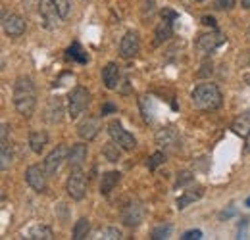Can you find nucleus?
<instances>
[{
  "instance_id": "1",
  "label": "nucleus",
  "mask_w": 250,
  "mask_h": 240,
  "mask_svg": "<svg viewBox=\"0 0 250 240\" xmlns=\"http://www.w3.org/2000/svg\"><path fill=\"white\" fill-rule=\"evenodd\" d=\"M14 108L20 116L23 118H31L35 108H37V89L31 77L27 75H20L14 83Z\"/></svg>"
},
{
  "instance_id": "2",
  "label": "nucleus",
  "mask_w": 250,
  "mask_h": 240,
  "mask_svg": "<svg viewBox=\"0 0 250 240\" xmlns=\"http://www.w3.org/2000/svg\"><path fill=\"white\" fill-rule=\"evenodd\" d=\"M190 102L200 112H214V110L221 108L223 94L218 85H214V83H200L190 92Z\"/></svg>"
},
{
  "instance_id": "3",
  "label": "nucleus",
  "mask_w": 250,
  "mask_h": 240,
  "mask_svg": "<svg viewBox=\"0 0 250 240\" xmlns=\"http://www.w3.org/2000/svg\"><path fill=\"white\" fill-rule=\"evenodd\" d=\"M89 104H91V92L81 85L75 87L67 96V116L71 120H77L89 108Z\"/></svg>"
},
{
  "instance_id": "4",
  "label": "nucleus",
  "mask_w": 250,
  "mask_h": 240,
  "mask_svg": "<svg viewBox=\"0 0 250 240\" xmlns=\"http://www.w3.org/2000/svg\"><path fill=\"white\" fill-rule=\"evenodd\" d=\"M65 192L71 200H83L87 194V177L81 169H71V175L65 182Z\"/></svg>"
},
{
  "instance_id": "5",
  "label": "nucleus",
  "mask_w": 250,
  "mask_h": 240,
  "mask_svg": "<svg viewBox=\"0 0 250 240\" xmlns=\"http://www.w3.org/2000/svg\"><path fill=\"white\" fill-rule=\"evenodd\" d=\"M145 215H146V208L141 200H131L124 210H122V223L125 227H139L143 221H145Z\"/></svg>"
},
{
  "instance_id": "6",
  "label": "nucleus",
  "mask_w": 250,
  "mask_h": 240,
  "mask_svg": "<svg viewBox=\"0 0 250 240\" xmlns=\"http://www.w3.org/2000/svg\"><path fill=\"white\" fill-rule=\"evenodd\" d=\"M39 14H41L42 25L48 31L56 29L63 20L58 8H56V4H54V0H39Z\"/></svg>"
},
{
  "instance_id": "7",
  "label": "nucleus",
  "mask_w": 250,
  "mask_h": 240,
  "mask_svg": "<svg viewBox=\"0 0 250 240\" xmlns=\"http://www.w3.org/2000/svg\"><path fill=\"white\" fill-rule=\"evenodd\" d=\"M108 133H110L112 140L118 142L125 152H133L137 148V139H135L127 129L122 127L120 121H112V123L108 125Z\"/></svg>"
},
{
  "instance_id": "8",
  "label": "nucleus",
  "mask_w": 250,
  "mask_h": 240,
  "mask_svg": "<svg viewBox=\"0 0 250 240\" xmlns=\"http://www.w3.org/2000/svg\"><path fill=\"white\" fill-rule=\"evenodd\" d=\"M25 180L31 186L35 192H44L46 190V180H48V173L44 169V163H33L25 169Z\"/></svg>"
},
{
  "instance_id": "9",
  "label": "nucleus",
  "mask_w": 250,
  "mask_h": 240,
  "mask_svg": "<svg viewBox=\"0 0 250 240\" xmlns=\"http://www.w3.org/2000/svg\"><path fill=\"white\" fill-rule=\"evenodd\" d=\"M67 154H69V148H67L65 144H58L54 150L46 156V160H44V169H46L48 177H52V175H56V173L60 171L62 163L67 161Z\"/></svg>"
},
{
  "instance_id": "10",
  "label": "nucleus",
  "mask_w": 250,
  "mask_h": 240,
  "mask_svg": "<svg viewBox=\"0 0 250 240\" xmlns=\"http://www.w3.org/2000/svg\"><path fill=\"white\" fill-rule=\"evenodd\" d=\"M141 50V39H139V33L137 31H127L120 42V56L124 60H131L139 54Z\"/></svg>"
},
{
  "instance_id": "11",
  "label": "nucleus",
  "mask_w": 250,
  "mask_h": 240,
  "mask_svg": "<svg viewBox=\"0 0 250 240\" xmlns=\"http://www.w3.org/2000/svg\"><path fill=\"white\" fill-rule=\"evenodd\" d=\"M2 27L8 37H21L25 33V20L18 14H6L2 12Z\"/></svg>"
},
{
  "instance_id": "12",
  "label": "nucleus",
  "mask_w": 250,
  "mask_h": 240,
  "mask_svg": "<svg viewBox=\"0 0 250 240\" xmlns=\"http://www.w3.org/2000/svg\"><path fill=\"white\" fill-rule=\"evenodd\" d=\"M154 140H156L158 146H162L164 150H173V148H177L181 144V137L173 127L160 129L156 133V137H154Z\"/></svg>"
},
{
  "instance_id": "13",
  "label": "nucleus",
  "mask_w": 250,
  "mask_h": 240,
  "mask_svg": "<svg viewBox=\"0 0 250 240\" xmlns=\"http://www.w3.org/2000/svg\"><path fill=\"white\" fill-rule=\"evenodd\" d=\"M8 133H10V125L2 123V127H0V169L2 171H8L10 163H12V148H10Z\"/></svg>"
},
{
  "instance_id": "14",
  "label": "nucleus",
  "mask_w": 250,
  "mask_h": 240,
  "mask_svg": "<svg viewBox=\"0 0 250 240\" xmlns=\"http://www.w3.org/2000/svg\"><path fill=\"white\" fill-rule=\"evenodd\" d=\"M227 39L219 33V31H214V33H204V35H200L198 37V40H196V46H198V50H202V52H214L218 46H221L223 42H225Z\"/></svg>"
},
{
  "instance_id": "15",
  "label": "nucleus",
  "mask_w": 250,
  "mask_h": 240,
  "mask_svg": "<svg viewBox=\"0 0 250 240\" xmlns=\"http://www.w3.org/2000/svg\"><path fill=\"white\" fill-rule=\"evenodd\" d=\"M100 129H102V123H100V118H93V116H89L87 120H83L79 123V127H77V135H79V139H83V140H93L94 137L100 133Z\"/></svg>"
},
{
  "instance_id": "16",
  "label": "nucleus",
  "mask_w": 250,
  "mask_h": 240,
  "mask_svg": "<svg viewBox=\"0 0 250 240\" xmlns=\"http://www.w3.org/2000/svg\"><path fill=\"white\" fill-rule=\"evenodd\" d=\"M120 79H122V73H120L118 63H114V61L106 63L104 69H102V83H104V87L108 90H116L120 87Z\"/></svg>"
},
{
  "instance_id": "17",
  "label": "nucleus",
  "mask_w": 250,
  "mask_h": 240,
  "mask_svg": "<svg viewBox=\"0 0 250 240\" xmlns=\"http://www.w3.org/2000/svg\"><path fill=\"white\" fill-rule=\"evenodd\" d=\"M87 156H89V148L87 144H73L69 148V154H67V163L71 169H81L83 163L87 161Z\"/></svg>"
},
{
  "instance_id": "18",
  "label": "nucleus",
  "mask_w": 250,
  "mask_h": 240,
  "mask_svg": "<svg viewBox=\"0 0 250 240\" xmlns=\"http://www.w3.org/2000/svg\"><path fill=\"white\" fill-rule=\"evenodd\" d=\"M44 118L48 123H60L63 120V102L60 98H50L48 104H46V110H44Z\"/></svg>"
},
{
  "instance_id": "19",
  "label": "nucleus",
  "mask_w": 250,
  "mask_h": 240,
  "mask_svg": "<svg viewBox=\"0 0 250 240\" xmlns=\"http://www.w3.org/2000/svg\"><path fill=\"white\" fill-rule=\"evenodd\" d=\"M202 196H204V188H202V186L188 188V190H185V192L175 200V206H177V210H185L187 206H190V204L196 202V200H200Z\"/></svg>"
},
{
  "instance_id": "20",
  "label": "nucleus",
  "mask_w": 250,
  "mask_h": 240,
  "mask_svg": "<svg viewBox=\"0 0 250 240\" xmlns=\"http://www.w3.org/2000/svg\"><path fill=\"white\" fill-rule=\"evenodd\" d=\"M120 180H122V173L120 171H106L102 175V179H100V194L102 196H108L118 186Z\"/></svg>"
},
{
  "instance_id": "21",
  "label": "nucleus",
  "mask_w": 250,
  "mask_h": 240,
  "mask_svg": "<svg viewBox=\"0 0 250 240\" xmlns=\"http://www.w3.org/2000/svg\"><path fill=\"white\" fill-rule=\"evenodd\" d=\"M173 35V21H169V20H162L160 23L156 25V29H154V44H162V42H166L169 37Z\"/></svg>"
},
{
  "instance_id": "22",
  "label": "nucleus",
  "mask_w": 250,
  "mask_h": 240,
  "mask_svg": "<svg viewBox=\"0 0 250 240\" xmlns=\"http://www.w3.org/2000/svg\"><path fill=\"white\" fill-rule=\"evenodd\" d=\"M25 239H29V240H52L54 239V233H52V229H50L48 225H35V227H31V229L27 231Z\"/></svg>"
},
{
  "instance_id": "23",
  "label": "nucleus",
  "mask_w": 250,
  "mask_h": 240,
  "mask_svg": "<svg viewBox=\"0 0 250 240\" xmlns=\"http://www.w3.org/2000/svg\"><path fill=\"white\" fill-rule=\"evenodd\" d=\"M231 129H233V133L239 135V137H247V135H250V110L249 112H245V114H241L237 120L233 121Z\"/></svg>"
},
{
  "instance_id": "24",
  "label": "nucleus",
  "mask_w": 250,
  "mask_h": 240,
  "mask_svg": "<svg viewBox=\"0 0 250 240\" xmlns=\"http://www.w3.org/2000/svg\"><path fill=\"white\" fill-rule=\"evenodd\" d=\"M46 144H48V135L44 131H33L29 135V146L35 154H41L46 148Z\"/></svg>"
},
{
  "instance_id": "25",
  "label": "nucleus",
  "mask_w": 250,
  "mask_h": 240,
  "mask_svg": "<svg viewBox=\"0 0 250 240\" xmlns=\"http://www.w3.org/2000/svg\"><path fill=\"white\" fill-rule=\"evenodd\" d=\"M122 146L118 144V142H108V144H104V148H102V156L108 160V161H112V163H118L120 160H122Z\"/></svg>"
},
{
  "instance_id": "26",
  "label": "nucleus",
  "mask_w": 250,
  "mask_h": 240,
  "mask_svg": "<svg viewBox=\"0 0 250 240\" xmlns=\"http://www.w3.org/2000/svg\"><path fill=\"white\" fill-rule=\"evenodd\" d=\"M65 56H67L69 60L77 61V63H87V61H89L87 52L81 48V44H79V42H73V44L65 50Z\"/></svg>"
},
{
  "instance_id": "27",
  "label": "nucleus",
  "mask_w": 250,
  "mask_h": 240,
  "mask_svg": "<svg viewBox=\"0 0 250 240\" xmlns=\"http://www.w3.org/2000/svg\"><path fill=\"white\" fill-rule=\"evenodd\" d=\"M89 231H91V223H89V219L87 217H81V219H77V223H75V227H73V240H83L89 237Z\"/></svg>"
},
{
  "instance_id": "28",
  "label": "nucleus",
  "mask_w": 250,
  "mask_h": 240,
  "mask_svg": "<svg viewBox=\"0 0 250 240\" xmlns=\"http://www.w3.org/2000/svg\"><path fill=\"white\" fill-rule=\"evenodd\" d=\"M98 239L102 240H122L124 239V233L118 229V227H106L98 233Z\"/></svg>"
},
{
  "instance_id": "29",
  "label": "nucleus",
  "mask_w": 250,
  "mask_h": 240,
  "mask_svg": "<svg viewBox=\"0 0 250 240\" xmlns=\"http://www.w3.org/2000/svg\"><path fill=\"white\" fill-rule=\"evenodd\" d=\"M169 235H171V225H169V223H166V225H158V227L152 229L150 239L152 240H164V239H169Z\"/></svg>"
},
{
  "instance_id": "30",
  "label": "nucleus",
  "mask_w": 250,
  "mask_h": 240,
  "mask_svg": "<svg viewBox=\"0 0 250 240\" xmlns=\"http://www.w3.org/2000/svg\"><path fill=\"white\" fill-rule=\"evenodd\" d=\"M166 161V154L164 152H154L150 158H148V161H146V167L150 169V171H154L158 165H162Z\"/></svg>"
},
{
  "instance_id": "31",
  "label": "nucleus",
  "mask_w": 250,
  "mask_h": 240,
  "mask_svg": "<svg viewBox=\"0 0 250 240\" xmlns=\"http://www.w3.org/2000/svg\"><path fill=\"white\" fill-rule=\"evenodd\" d=\"M214 8L221 12H231L235 8V0H214Z\"/></svg>"
},
{
  "instance_id": "32",
  "label": "nucleus",
  "mask_w": 250,
  "mask_h": 240,
  "mask_svg": "<svg viewBox=\"0 0 250 240\" xmlns=\"http://www.w3.org/2000/svg\"><path fill=\"white\" fill-rule=\"evenodd\" d=\"M54 4H56V8H58L60 16L65 20V18H67V14H69V0H54Z\"/></svg>"
},
{
  "instance_id": "33",
  "label": "nucleus",
  "mask_w": 250,
  "mask_h": 240,
  "mask_svg": "<svg viewBox=\"0 0 250 240\" xmlns=\"http://www.w3.org/2000/svg\"><path fill=\"white\" fill-rule=\"evenodd\" d=\"M160 16H162V20H169V21H175V20H177V12L171 10V8H164V10L160 12Z\"/></svg>"
},
{
  "instance_id": "34",
  "label": "nucleus",
  "mask_w": 250,
  "mask_h": 240,
  "mask_svg": "<svg viewBox=\"0 0 250 240\" xmlns=\"http://www.w3.org/2000/svg\"><path fill=\"white\" fill-rule=\"evenodd\" d=\"M190 180H192V175H190L188 171H183V173H179L175 186H183V184H187V182H190Z\"/></svg>"
},
{
  "instance_id": "35",
  "label": "nucleus",
  "mask_w": 250,
  "mask_h": 240,
  "mask_svg": "<svg viewBox=\"0 0 250 240\" xmlns=\"http://www.w3.org/2000/svg\"><path fill=\"white\" fill-rule=\"evenodd\" d=\"M183 240H198V239H202V231H198V229H194V231H187L183 237H181Z\"/></svg>"
},
{
  "instance_id": "36",
  "label": "nucleus",
  "mask_w": 250,
  "mask_h": 240,
  "mask_svg": "<svg viewBox=\"0 0 250 240\" xmlns=\"http://www.w3.org/2000/svg\"><path fill=\"white\" fill-rule=\"evenodd\" d=\"M110 114H116V106L112 102H106L102 108H100V116H110Z\"/></svg>"
},
{
  "instance_id": "37",
  "label": "nucleus",
  "mask_w": 250,
  "mask_h": 240,
  "mask_svg": "<svg viewBox=\"0 0 250 240\" xmlns=\"http://www.w3.org/2000/svg\"><path fill=\"white\" fill-rule=\"evenodd\" d=\"M202 23H204V25H210V27H214V29L218 27V23H216V20H214L212 16H202Z\"/></svg>"
},
{
  "instance_id": "38",
  "label": "nucleus",
  "mask_w": 250,
  "mask_h": 240,
  "mask_svg": "<svg viewBox=\"0 0 250 240\" xmlns=\"http://www.w3.org/2000/svg\"><path fill=\"white\" fill-rule=\"evenodd\" d=\"M241 6H243L245 10H250V0H241Z\"/></svg>"
},
{
  "instance_id": "39",
  "label": "nucleus",
  "mask_w": 250,
  "mask_h": 240,
  "mask_svg": "<svg viewBox=\"0 0 250 240\" xmlns=\"http://www.w3.org/2000/svg\"><path fill=\"white\" fill-rule=\"evenodd\" d=\"M245 139H247V146H245V152H249V154H250V135H247Z\"/></svg>"
},
{
  "instance_id": "40",
  "label": "nucleus",
  "mask_w": 250,
  "mask_h": 240,
  "mask_svg": "<svg viewBox=\"0 0 250 240\" xmlns=\"http://www.w3.org/2000/svg\"><path fill=\"white\" fill-rule=\"evenodd\" d=\"M245 204H247V206H249V208H250V196H249V198H247V202H245Z\"/></svg>"
},
{
  "instance_id": "41",
  "label": "nucleus",
  "mask_w": 250,
  "mask_h": 240,
  "mask_svg": "<svg viewBox=\"0 0 250 240\" xmlns=\"http://www.w3.org/2000/svg\"><path fill=\"white\" fill-rule=\"evenodd\" d=\"M249 37H250V25H249Z\"/></svg>"
},
{
  "instance_id": "42",
  "label": "nucleus",
  "mask_w": 250,
  "mask_h": 240,
  "mask_svg": "<svg viewBox=\"0 0 250 240\" xmlns=\"http://www.w3.org/2000/svg\"><path fill=\"white\" fill-rule=\"evenodd\" d=\"M196 2H204V0H196Z\"/></svg>"
}]
</instances>
